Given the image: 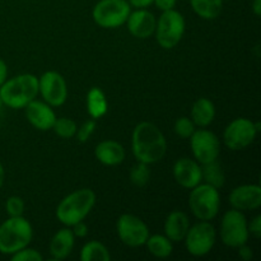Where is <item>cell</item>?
Segmentation results:
<instances>
[{"label":"cell","mask_w":261,"mask_h":261,"mask_svg":"<svg viewBox=\"0 0 261 261\" xmlns=\"http://www.w3.org/2000/svg\"><path fill=\"white\" fill-rule=\"evenodd\" d=\"M132 150L138 162L153 165L165 157L167 140L158 126L149 121H143L133 130Z\"/></svg>","instance_id":"obj_1"},{"label":"cell","mask_w":261,"mask_h":261,"mask_svg":"<svg viewBox=\"0 0 261 261\" xmlns=\"http://www.w3.org/2000/svg\"><path fill=\"white\" fill-rule=\"evenodd\" d=\"M38 94V78L33 74H19L0 86L3 105L14 110L24 109Z\"/></svg>","instance_id":"obj_2"},{"label":"cell","mask_w":261,"mask_h":261,"mask_svg":"<svg viewBox=\"0 0 261 261\" xmlns=\"http://www.w3.org/2000/svg\"><path fill=\"white\" fill-rule=\"evenodd\" d=\"M96 204V194L91 189H81L66 195L56 208V218L64 226L71 227L84 221Z\"/></svg>","instance_id":"obj_3"},{"label":"cell","mask_w":261,"mask_h":261,"mask_svg":"<svg viewBox=\"0 0 261 261\" xmlns=\"http://www.w3.org/2000/svg\"><path fill=\"white\" fill-rule=\"evenodd\" d=\"M33 229L24 217H9L0 224V252L13 255L31 244Z\"/></svg>","instance_id":"obj_4"},{"label":"cell","mask_w":261,"mask_h":261,"mask_svg":"<svg viewBox=\"0 0 261 261\" xmlns=\"http://www.w3.org/2000/svg\"><path fill=\"white\" fill-rule=\"evenodd\" d=\"M189 208L199 221H212L216 218L221 208V195L218 189L199 184L191 189L189 195Z\"/></svg>","instance_id":"obj_5"},{"label":"cell","mask_w":261,"mask_h":261,"mask_svg":"<svg viewBox=\"0 0 261 261\" xmlns=\"http://www.w3.org/2000/svg\"><path fill=\"white\" fill-rule=\"evenodd\" d=\"M185 18L175 9L165 10L155 24V40L166 50L176 47L185 33Z\"/></svg>","instance_id":"obj_6"},{"label":"cell","mask_w":261,"mask_h":261,"mask_svg":"<svg viewBox=\"0 0 261 261\" xmlns=\"http://www.w3.org/2000/svg\"><path fill=\"white\" fill-rule=\"evenodd\" d=\"M132 12L126 0H99L93 8L92 17L97 25L106 30L121 27Z\"/></svg>","instance_id":"obj_7"},{"label":"cell","mask_w":261,"mask_h":261,"mask_svg":"<svg viewBox=\"0 0 261 261\" xmlns=\"http://www.w3.org/2000/svg\"><path fill=\"white\" fill-rule=\"evenodd\" d=\"M221 240L226 246L237 249L249 241L247 219L241 211L232 209L226 212L221 221Z\"/></svg>","instance_id":"obj_8"},{"label":"cell","mask_w":261,"mask_h":261,"mask_svg":"<svg viewBox=\"0 0 261 261\" xmlns=\"http://www.w3.org/2000/svg\"><path fill=\"white\" fill-rule=\"evenodd\" d=\"M217 231L209 221H200L190 227L186 233L185 247L190 255L201 257L208 255L216 245Z\"/></svg>","instance_id":"obj_9"},{"label":"cell","mask_w":261,"mask_h":261,"mask_svg":"<svg viewBox=\"0 0 261 261\" xmlns=\"http://www.w3.org/2000/svg\"><path fill=\"white\" fill-rule=\"evenodd\" d=\"M256 132L255 122L246 117H237L233 121L229 122L223 133V142L228 149L244 150L254 143L256 139Z\"/></svg>","instance_id":"obj_10"},{"label":"cell","mask_w":261,"mask_h":261,"mask_svg":"<svg viewBox=\"0 0 261 261\" xmlns=\"http://www.w3.org/2000/svg\"><path fill=\"white\" fill-rule=\"evenodd\" d=\"M190 147L194 158L200 165L217 161L221 153V142L213 132L199 129L190 138Z\"/></svg>","instance_id":"obj_11"},{"label":"cell","mask_w":261,"mask_h":261,"mask_svg":"<svg viewBox=\"0 0 261 261\" xmlns=\"http://www.w3.org/2000/svg\"><path fill=\"white\" fill-rule=\"evenodd\" d=\"M116 229L122 244L129 247L143 246L149 237L148 226L134 214L120 216L117 219Z\"/></svg>","instance_id":"obj_12"},{"label":"cell","mask_w":261,"mask_h":261,"mask_svg":"<svg viewBox=\"0 0 261 261\" xmlns=\"http://www.w3.org/2000/svg\"><path fill=\"white\" fill-rule=\"evenodd\" d=\"M38 93L51 107L63 106L68 98L65 79L58 71H46L38 78Z\"/></svg>","instance_id":"obj_13"},{"label":"cell","mask_w":261,"mask_h":261,"mask_svg":"<svg viewBox=\"0 0 261 261\" xmlns=\"http://www.w3.org/2000/svg\"><path fill=\"white\" fill-rule=\"evenodd\" d=\"M228 201L237 211H257L261 206V188L255 184L237 186L229 194Z\"/></svg>","instance_id":"obj_14"},{"label":"cell","mask_w":261,"mask_h":261,"mask_svg":"<svg viewBox=\"0 0 261 261\" xmlns=\"http://www.w3.org/2000/svg\"><path fill=\"white\" fill-rule=\"evenodd\" d=\"M173 177L178 185L191 190L203 181L201 165L195 160H190L186 157L180 158L173 165Z\"/></svg>","instance_id":"obj_15"},{"label":"cell","mask_w":261,"mask_h":261,"mask_svg":"<svg viewBox=\"0 0 261 261\" xmlns=\"http://www.w3.org/2000/svg\"><path fill=\"white\" fill-rule=\"evenodd\" d=\"M24 109L25 117L33 127L41 130V132H47V130L53 129L56 115L50 105L33 99Z\"/></svg>","instance_id":"obj_16"},{"label":"cell","mask_w":261,"mask_h":261,"mask_svg":"<svg viewBox=\"0 0 261 261\" xmlns=\"http://www.w3.org/2000/svg\"><path fill=\"white\" fill-rule=\"evenodd\" d=\"M155 24H157V19L154 14L147 9H137L135 12H130L126 19L129 32L140 40H147L150 36L154 35Z\"/></svg>","instance_id":"obj_17"},{"label":"cell","mask_w":261,"mask_h":261,"mask_svg":"<svg viewBox=\"0 0 261 261\" xmlns=\"http://www.w3.org/2000/svg\"><path fill=\"white\" fill-rule=\"evenodd\" d=\"M94 155L99 163L112 167V166L121 165L126 153L124 147L116 140H103L96 147Z\"/></svg>","instance_id":"obj_18"},{"label":"cell","mask_w":261,"mask_h":261,"mask_svg":"<svg viewBox=\"0 0 261 261\" xmlns=\"http://www.w3.org/2000/svg\"><path fill=\"white\" fill-rule=\"evenodd\" d=\"M75 244V236L69 227L61 228L54 234L50 241V255L54 260H64L71 254Z\"/></svg>","instance_id":"obj_19"},{"label":"cell","mask_w":261,"mask_h":261,"mask_svg":"<svg viewBox=\"0 0 261 261\" xmlns=\"http://www.w3.org/2000/svg\"><path fill=\"white\" fill-rule=\"evenodd\" d=\"M189 228H190V221L184 212H171L165 222V236L173 244L181 242L185 239Z\"/></svg>","instance_id":"obj_20"},{"label":"cell","mask_w":261,"mask_h":261,"mask_svg":"<svg viewBox=\"0 0 261 261\" xmlns=\"http://www.w3.org/2000/svg\"><path fill=\"white\" fill-rule=\"evenodd\" d=\"M216 117V107L208 98H198L191 109V120L195 126L206 127L214 121Z\"/></svg>","instance_id":"obj_21"},{"label":"cell","mask_w":261,"mask_h":261,"mask_svg":"<svg viewBox=\"0 0 261 261\" xmlns=\"http://www.w3.org/2000/svg\"><path fill=\"white\" fill-rule=\"evenodd\" d=\"M107 110H109V102L103 91L97 87L89 89L87 93V111L89 116L93 120H98L106 115Z\"/></svg>","instance_id":"obj_22"},{"label":"cell","mask_w":261,"mask_h":261,"mask_svg":"<svg viewBox=\"0 0 261 261\" xmlns=\"http://www.w3.org/2000/svg\"><path fill=\"white\" fill-rule=\"evenodd\" d=\"M191 8L200 18L213 20L221 15L223 0H190Z\"/></svg>","instance_id":"obj_23"},{"label":"cell","mask_w":261,"mask_h":261,"mask_svg":"<svg viewBox=\"0 0 261 261\" xmlns=\"http://www.w3.org/2000/svg\"><path fill=\"white\" fill-rule=\"evenodd\" d=\"M145 246H147L149 254L158 259H166L173 251V242L162 234H153V236L148 237Z\"/></svg>","instance_id":"obj_24"},{"label":"cell","mask_w":261,"mask_h":261,"mask_svg":"<svg viewBox=\"0 0 261 261\" xmlns=\"http://www.w3.org/2000/svg\"><path fill=\"white\" fill-rule=\"evenodd\" d=\"M201 178L204 182L218 189V190L223 188L224 182H226V175H224L223 168L217 161L201 165Z\"/></svg>","instance_id":"obj_25"},{"label":"cell","mask_w":261,"mask_h":261,"mask_svg":"<svg viewBox=\"0 0 261 261\" xmlns=\"http://www.w3.org/2000/svg\"><path fill=\"white\" fill-rule=\"evenodd\" d=\"M82 261H110L111 255H110L109 249L103 244L98 241H89L82 247L81 251Z\"/></svg>","instance_id":"obj_26"},{"label":"cell","mask_w":261,"mask_h":261,"mask_svg":"<svg viewBox=\"0 0 261 261\" xmlns=\"http://www.w3.org/2000/svg\"><path fill=\"white\" fill-rule=\"evenodd\" d=\"M76 126L75 121L68 117H56L55 122H54L53 129L58 137L63 138V139H70V138L75 137L76 134Z\"/></svg>","instance_id":"obj_27"},{"label":"cell","mask_w":261,"mask_h":261,"mask_svg":"<svg viewBox=\"0 0 261 261\" xmlns=\"http://www.w3.org/2000/svg\"><path fill=\"white\" fill-rule=\"evenodd\" d=\"M150 180L149 165L143 162H138L130 170V181L138 188H144Z\"/></svg>","instance_id":"obj_28"},{"label":"cell","mask_w":261,"mask_h":261,"mask_svg":"<svg viewBox=\"0 0 261 261\" xmlns=\"http://www.w3.org/2000/svg\"><path fill=\"white\" fill-rule=\"evenodd\" d=\"M195 124L193 122V120L189 119V117L182 116L180 119L176 120L175 122V133L180 138L184 139H189L191 135L195 132Z\"/></svg>","instance_id":"obj_29"},{"label":"cell","mask_w":261,"mask_h":261,"mask_svg":"<svg viewBox=\"0 0 261 261\" xmlns=\"http://www.w3.org/2000/svg\"><path fill=\"white\" fill-rule=\"evenodd\" d=\"M5 211L9 217H20L24 212V201L19 196H10L5 203Z\"/></svg>","instance_id":"obj_30"},{"label":"cell","mask_w":261,"mask_h":261,"mask_svg":"<svg viewBox=\"0 0 261 261\" xmlns=\"http://www.w3.org/2000/svg\"><path fill=\"white\" fill-rule=\"evenodd\" d=\"M12 261H42L43 256L35 249H30V247H24V249L19 250L15 254L10 255Z\"/></svg>","instance_id":"obj_31"},{"label":"cell","mask_w":261,"mask_h":261,"mask_svg":"<svg viewBox=\"0 0 261 261\" xmlns=\"http://www.w3.org/2000/svg\"><path fill=\"white\" fill-rule=\"evenodd\" d=\"M96 130V120H88V121L84 122L79 129H76V139L81 143H86L89 138L92 137V134Z\"/></svg>","instance_id":"obj_32"},{"label":"cell","mask_w":261,"mask_h":261,"mask_svg":"<svg viewBox=\"0 0 261 261\" xmlns=\"http://www.w3.org/2000/svg\"><path fill=\"white\" fill-rule=\"evenodd\" d=\"M247 228H249V233L252 234L255 239H260L261 237V216H256L252 218L250 223H247Z\"/></svg>","instance_id":"obj_33"},{"label":"cell","mask_w":261,"mask_h":261,"mask_svg":"<svg viewBox=\"0 0 261 261\" xmlns=\"http://www.w3.org/2000/svg\"><path fill=\"white\" fill-rule=\"evenodd\" d=\"M71 227H73V229H71V231H73L74 236L78 237V239H84V237L88 234V226H87L83 221L78 222V223H75L74 226H71Z\"/></svg>","instance_id":"obj_34"},{"label":"cell","mask_w":261,"mask_h":261,"mask_svg":"<svg viewBox=\"0 0 261 261\" xmlns=\"http://www.w3.org/2000/svg\"><path fill=\"white\" fill-rule=\"evenodd\" d=\"M237 254H239V257L244 261H250L252 259V249L250 246H247V244L241 245L240 247H237Z\"/></svg>","instance_id":"obj_35"},{"label":"cell","mask_w":261,"mask_h":261,"mask_svg":"<svg viewBox=\"0 0 261 261\" xmlns=\"http://www.w3.org/2000/svg\"><path fill=\"white\" fill-rule=\"evenodd\" d=\"M177 0H153V4H155V7L160 10L165 12V10L173 9L176 5Z\"/></svg>","instance_id":"obj_36"},{"label":"cell","mask_w":261,"mask_h":261,"mask_svg":"<svg viewBox=\"0 0 261 261\" xmlns=\"http://www.w3.org/2000/svg\"><path fill=\"white\" fill-rule=\"evenodd\" d=\"M129 4L135 9H147L153 4V0H129Z\"/></svg>","instance_id":"obj_37"},{"label":"cell","mask_w":261,"mask_h":261,"mask_svg":"<svg viewBox=\"0 0 261 261\" xmlns=\"http://www.w3.org/2000/svg\"><path fill=\"white\" fill-rule=\"evenodd\" d=\"M7 78H8V66L7 64H5V61L0 59V86L7 81Z\"/></svg>","instance_id":"obj_38"},{"label":"cell","mask_w":261,"mask_h":261,"mask_svg":"<svg viewBox=\"0 0 261 261\" xmlns=\"http://www.w3.org/2000/svg\"><path fill=\"white\" fill-rule=\"evenodd\" d=\"M252 12L256 17H260L261 15V0H254L252 2Z\"/></svg>","instance_id":"obj_39"},{"label":"cell","mask_w":261,"mask_h":261,"mask_svg":"<svg viewBox=\"0 0 261 261\" xmlns=\"http://www.w3.org/2000/svg\"><path fill=\"white\" fill-rule=\"evenodd\" d=\"M4 180H5V171H4V167H3L2 162H0V188L4 185Z\"/></svg>","instance_id":"obj_40"},{"label":"cell","mask_w":261,"mask_h":261,"mask_svg":"<svg viewBox=\"0 0 261 261\" xmlns=\"http://www.w3.org/2000/svg\"><path fill=\"white\" fill-rule=\"evenodd\" d=\"M2 106H3V101H2V98H0V109H2Z\"/></svg>","instance_id":"obj_41"}]
</instances>
